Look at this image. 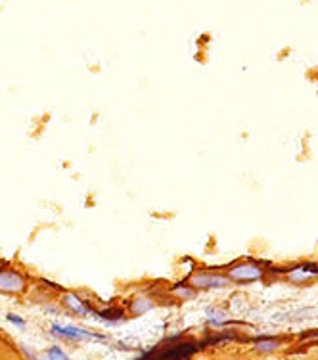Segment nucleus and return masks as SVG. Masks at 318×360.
<instances>
[{
  "mask_svg": "<svg viewBox=\"0 0 318 360\" xmlns=\"http://www.w3.org/2000/svg\"><path fill=\"white\" fill-rule=\"evenodd\" d=\"M229 276L219 274V272H208V270H200L188 278V284L192 290H219V288L229 285Z\"/></svg>",
  "mask_w": 318,
  "mask_h": 360,
  "instance_id": "nucleus-1",
  "label": "nucleus"
},
{
  "mask_svg": "<svg viewBox=\"0 0 318 360\" xmlns=\"http://www.w3.org/2000/svg\"><path fill=\"white\" fill-rule=\"evenodd\" d=\"M52 333H58L60 338H65V340L71 341H87V340H96V341H108L106 335L96 332H90V330H84V328H77V326H60L52 324Z\"/></svg>",
  "mask_w": 318,
  "mask_h": 360,
  "instance_id": "nucleus-2",
  "label": "nucleus"
},
{
  "mask_svg": "<svg viewBox=\"0 0 318 360\" xmlns=\"http://www.w3.org/2000/svg\"><path fill=\"white\" fill-rule=\"evenodd\" d=\"M0 291L2 293H21V291H25L23 274L12 269L0 270Z\"/></svg>",
  "mask_w": 318,
  "mask_h": 360,
  "instance_id": "nucleus-3",
  "label": "nucleus"
},
{
  "mask_svg": "<svg viewBox=\"0 0 318 360\" xmlns=\"http://www.w3.org/2000/svg\"><path fill=\"white\" fill-rule=\"evenodd\" d=\"M263 276V270L253 263H242L229 270V280H236V282H255Z\"/></svg>",
  "mask_w": 318,
  "mask_h": 360,
  "instance_id": "nucleus-4",
  "label": "nucleus"
},
{
  "mask_svg": "<svg viewBox=\"0 0 318 360\" xmlns=\"http://www.w3.org/2000/svg\"><path fill=\"white\" fill-rule=\"evenodd\" d=\"M63 305L68 307L71 312L79 314V316H96V311L90 305H87L84 301H81L75 293H65L63 295Z\"/></svg>",
  "mask_w": 318,
  "mask_h": 360,
  "instance_id": "nucleus-5",
  "label": "nucleus"
},
{
  "mask_svg": "<svg viewBox=\"0 0 318 360\" xmlns=\"http://www.w3.org/2000/svg\"><path fill=\"white\" fill-rule=\"evenodd\" d=\"M150 309H153V301H150V299L146 297L134 299L131 303L132 314H144V312H148Z\"/></svg>",
  "mask_w": 318,
  "mask_h": 360,
  "instance_id": "nucleus-6",
  "label": "nucleus"
},
{
  "mask_svg": "<svg viewBox=\"0 0 318 360\" xmlns=\"http://www.w3.org/2000/svg\"><path fill=\"white\" fill-rule=\"evenodd\" d=\"M173 293L180 299H194L196 297V290H192V288H190V285H186V284L174 285Z\"/></svg>",
  "mask_w": 318,
  "mask_h": 360,
  "instance_id": "nucleus-7",
  "label": "nucleus"
},
{
  "mask_svg": "<svg viewBox=\"0 0 318 360\" xmlns=\"http://www.w3.org/2000/svg\"><path fill=\"white\" fill-rule=\"evenodd\" d=\"M46 360H71L68 354L63 353V349L62 347H50L49 351H46Z\"/></svg>",
  "mask_w": 318,
  "mask_h": 360,
  "instance_id": "nucleus-8",
  "label": "nucleus"
},
{
  "mask_svg": "<svg viewBox=\"0 0 318 360\" xmlns=\"http://www.w3.org/2000/svg\"><path fill=\"white\" fill-rule=\"evenodd\" d=\"M280 345L276 340H263V341H259L255 345L257 351H261V353H270V351H274L276 347Z\"/></svg>",
  "mask_w": 318,
  "mask_h": 360,
  "instance_id": "nucleus-9",
  "label": "nucleus"
},
{
  "mask_svg": "<svg viewBox=\"0 0 318 360\" xmlns=\"http://www.w3.org/2000/svg\"><path fill=\"white\" fill-rule=\"evenodd\" d=\"M6 319L10 320V322H12V324H14V326H18L20 330H25V320L21 319L20 314H15V312H8Z\"/></svg>",
  "mask_w": 318,
  "mask_h": 360,
  "instance_id": "nucleus-10",
  "label": "nucleus"
}]
</instances>
